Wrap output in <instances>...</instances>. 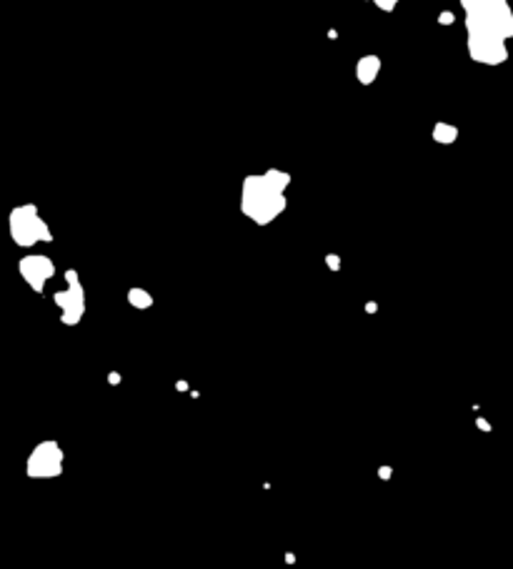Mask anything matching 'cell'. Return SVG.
<instances>
[{
	"label": "cell",
	"mask_w": 513,
	"mask_h": 569,
	"mask_svg": "<svg viewBox=\"0 0 513 569\" xmlns=\"http://www.w3.org/2000/svg\"><path fill=\"white\" fill-rule=\"evenodd\" d=\"M11 234L20 246H33L35 241H48L51 238L46 224L38 219L33 206H20L11 213Z\"/></svg>",
	"instance_id": "obj_1"
},
{
	"label": "cell",
	"mask_w": 513,
	"mask_h": 569,
	"mask_svg": "<svg viewBox=\"0 0 513 569\" xmlns=\"http://www.w3.org/2000/svg\"><path fill=\"white\" fill-rule=\"evenodd\" d=\"M20 274H23V279L30 283L33 288H43V281L46 279H51L53 274V266L48 259H43V256H28V259L20 261Z\"/></svg>",
	"instance_id": "obj_2"
},
{
	"label": "cell",
	"mask_w": 513,
	"mask_h": 569,
	"mask_svg": "<svg viewBox=\"0 0 513 569\" xmlns=\"http://www.w3.org/2000/svg\"><path fill=\"white\" fill-rule=\"evenodd\" d=\"M28 472L33 477H48V474L58 472V452L53 444H43L35 449V454L28 461Z\"/></svg>",
	"instance_id": "obj_3"
}]
</instances>
